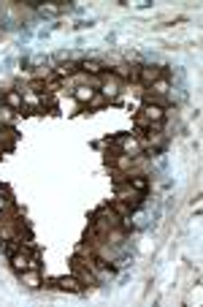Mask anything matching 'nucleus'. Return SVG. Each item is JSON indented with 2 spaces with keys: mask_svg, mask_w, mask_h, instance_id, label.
Segmentation results:
<instances>
[{
  "mask_svg": "<svg viewBox=\"0 0 203 307\" xmlns=\"http://www.w3.org/2000/svg\"><path fill=\"white\" fill-rule=\"evenodd\" d=\"M57 285H60L63 291H73V293H79L81 288H84V285H81V280H79L76 275H71V277H60Z\"/></svg>",
  "mask_w": 203,
  "mask_h": 307,
  "instance_id": "9",
  "label": "nucleus"
},
{
  "mask_svg": "<svg viewBox=\"0 0 203 307\" xmlns=\"http://www.w3.org/2000/svg\"><path fill=\"white\" fill-rule=\"evenodd\" d=\"M117 198H119V201H125L127 207H130V210H138V207H141V193L133 190L127 182L117 185Z\"/></svg>",
  "mask_w": 203,
  "mask_h": 307,
  "instance_id": "2",
  "label": "nucleus"
},
{
  "mask_svg": "<svg viewBox=\"0 0 203 307\" xmlns=\"http://www.w3.org/2000/svg\"><path fill=\"white\" fill-rule=\"evenodd\" d=\"M103 104H106V95H95L92 101H90V106H92V109H100V106H103Z\"/></svg>",
  "mask_w": 203,
  "mask_h": 307,
  "instance_id": "14",
  "label": "nucleus"
},
{
  "mask_svg": "<svg viewBox=\"0 0 203 307\" xmlns=\"http://www.w3.org/2000/svg\"><path fill=\"white\" fill-rule=\"evenodd\" d=\"M165 76V71L162 68H157V65H141V71H138V79L144 84H154L157 79H162Z\"/></svg>",
  "mask_w": 203,
  "mask_h": 307,
  "instance_id": "4",
  "label": "nucleus"
},
{
  "mask_svg": "<svg viewBox=\"0 0 203 307\" xmlns=\"http://www.w3.org/2000/svg\"><path fill=\"white\" fill-rule=\"evenodd\" d=\"M11 266L17 272H25V269H38V261L25 248H19L17 253H11Z\"/></svg>",
  "mask_w": 203,
  "mask_h": 307,
  "instance_id": "1",
  "label": "nucleus"
},
{
  "mask_svg": "<svg viewBox=\"0 0 203 307\" xmlns=\"http://www.w3.org/2000/svg\"><path fill=\"white\" fill-rule=\"evenodd\" d=\"M73 98H76V101H81V104H90L92 98H95V90L90 87V84H79V87L73 90Z\"/></svg>",
  "mask_w": 203,
  "mask_h": 307,
  "instance_id": "10",
  "label": "nucleus"
},
{
  "mask_svg": "<svg viewBox=\"0 0 203 307\" xmlns=\"http://www.w3.org/2000/svg\"><path fill=\"white\" fill-rule=\"evenodd\" d=\"M76 71H79V63H65V65H60V68L54 71V76L63 79V76H71V73H76Z\"/></svg>",
  "mask_w": 203,
  "mask_h": 307,
  "instance_id": "12",
  "label": "nucleus"
},
{
  "mask_svg": "<svg viewBox=\"0 0 203 307\" xmlns=\"http://www.w3.org/2000/svg\"><path fill=\"white\" fill-rule=\"evenodd\" d=\"M79 71L90 73V76H103V73H106V65L98 63V60H81V63H79Z\"/></svg>",
  "mask_w": 203,
  "mask_h": 307,
  "instance_id": "6",
  "label": "nucleus"
},
{
  "mask_svg": "<svg viewBox=\"0 0 203 307\" xmlns=\"http://www.w3.org/2000/svg\"><path fill=\"white\" fill-rule=\"evenodd\" d=\"M3 104L9 106L11 112H19L25 106V98H22V92H19V90H6L3 92Z\"/></svg>",
  "mask_w": 203,
  "mask_h": 307,
  "instance_id": "5",
  "label": "nucleus"
},
{
  "mask_svg": "<svg viewBox=\"0 0 203 307\" xmlns=\"http://www.w3.org/2000/svg\"><path fill=\"white\" fill-rule=\"evenodd\" d=\"M149 87H152V92H157V95H165V92L171 90V87H168V79H165V76L157 79L154 84H149Z\"/></svg>",
  "mask_w": 203,
  "mask_h": 307,
  "instance_id": "13",
  "label": "nucleus"
},
{
  "mask_svg": "<svg viewBox=\"0 0 203 307\" xmlns=\"http://www.w3.org/2000/svg\"><path fill=\"white\" fill-rule=\"evenodd\" d=\"M19 275H22V280L30 285V288H38V285H41V277H38L36 269H25V272H19Z\"/></svg>",
  "mask_w": 203,
  "mask_h": 307,
  "instance_id": "11",
  "label": "nucleus"
},
{
  "mask_svg": "<svg viewBox=\"0 0 203 307\" xmlns=\"http://www.w3.org/2000/svg\"><path fill=\"white\" fill-rule=\"evenodd\" d=\"M141 120H146V123H162L165 120V109L157 104H144V109H141Z\"/></svg>",
  "mask_w": 203,
  "mask_h": 307,
  "instance_id": "3",
  "label": "nucleus"
},
{
  "mask_svg": "<svg viewBox=\"0 0 203 307\" xmlns=\"http://www.w3.org/2000/svg\"><path fill=\"white\" fill-rule=\"evenodd\" d=\"M100 79H103V95H106V98L117 95V92H119V79L114 76L111 71H108V73H103V76H100Z\"/></svg>",
  "mask_w": 203,
  "mask_h": 307,
  "instance_id": "7",
  "label": "nucleus"
},
{
  "mask_svg": "<svg viewBox=\"0 0 203 307\" xmlns=\"http://www.w3.org/2000/svg\"><path fill=\"white\" fill-rule=\"evenodd\" d=\"M125 182L130 185L133 190H138V193H146V188H149V177L146 174H127Z\"/></svg>",
  "mask_w": 203,
  "mask_h": 307,
  "instance_id": "8",
  "label": "nucleus"
}]
</instances>
